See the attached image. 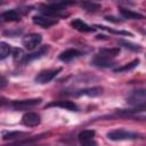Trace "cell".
Here are the masks:
<instances>
[{"instance_id":"29","label":"cell","mask_w":146,"mask_h":146,"mask_svg":"<svg viewBox=\"0 0 146 146\" xmlns=\"http://www.w3.org/2000/svg\"><path fill=\"white\" fill-rule=\"evenodd\" d=\"M5 86H6V79H5V76H2V78H1V86H0V87L3 88Z\"/></svg>"},{"instance_id":"23","label":"cell","mask_w":146,"mask_h":146,"mask_svg":"<svg viewBox=\"0 0 146 146\" xmlns=\"http://www.w3.org/2000/svg\"><path fill=\"white\" fill-rule=\"evenodd\" d=\"M10 51H11V48L8 43H6L3 41L0 42V58L1 59H5L10 54Z\"/></svg>"},{"instance_id":"6","label":"cell","mask_w":146,"mask_h":146,"mask_svg":"<svg viewBox=\"0 0 146 146\" xmlns=\"http://www.w3.org/2000/svg\"><path fill=\"white\" fill-rule=\"evenodd\" d=\"M42 41V36L39 33H30L27 35H25L22 40V43L24 46L25 49L27 50H33L35 49Z\"/></svg>"},{"instance_id":"26","label":"cell","mask_w":146,"mask_h":146,"mask_svg":"<svg viewBox=\"0 0 146 146\" xmlns=\"http://www.w3.org/2000/svg\"><path fill=\"white\" fill-rule=\"evenodd\" d=\"M25 55H23V51H22V49H19V48H15L14 50H13V57H14V59L15 60H22L23 59V57H24Z\"/></svg>"},{"instance_id":"8","label":"cell","mask_w":146,"mask_h":146,"mask_svg":"<svg viewBox=\"0 0 146 146\" xmlns=\"http://www.w3.org/2000/svg\"><path fill=\"white\" fill-rule=\"evenodd\" d=\"M78 140L81 146H97L94 130H82L78 136Z\"/></svg>"},{"instance_id":"19","label":"cell","mask_w":146,"mask_h":146,"mask_svg":"<svg viewBox=\"0 0 146 146\" xmlns=\"http://www.w3.org/2000/svg\"><path fill=\"white\" fill-rule=\"evenodd\" d=\"M26 131H2L3 140H13V139H22L24 136H27Z\"/></svg>"},{"instance_id":"11","label":"cell","mask_w":146,"mask_h":146,"mask_svg":"<svg viewBox=\"0 0 146 146\" xmlns=\"http://www.w3.org/2000/svg\"><path fill=\"white\" fill-rule=\"evenodd\" d=\"M41 122V116L36 112H27L22 117V123L25 127H36Z\"/></svg>"},{"instance_id":"22","label":"cell","mask_w":146,"mask_h":146,"mask_svg":"<svg viewBox=\"0 0 146 146\" xmlns=\"http://www.w3.org/2000/svg\"><path fill=\"white\" fill-rule=\"evenodd\" d=\"M99 52H100L102 56H105L107 58H112V57H115L116 55H119L120 49L119 48H110V49L108 48H103V49L99 50Z\"/></svg>"},{"instance_id":"27","label":"cell","mask_w":146,"mask_h":146,"mask_svg":"<svg viewBox=\"0 0 146 146\" xmlns=\"http://www.w3.org/2000/svg\"><path fill=\"white\" fill-rule=\"evenodd\" d=\"M96 27H100L105 31H108V32H112V33H115V34H122V35H131L130 33L125 32V31H115V30H112V29H108L106 26H99V25H96Z\"/></svg>"},{"instance_id":"7","label":"cell","mask_w":146,"mask_h":146,"mask_svg":"<svg viewBox=\"0 0 146 146\" xmlns=\"http://www.w3.org/2000/svg\"><path fill=\"white\" fill-rule=\"evenodd\" d=\"M50 132H42V133H39L36 136H32V137H26V138H22L15 143H11L7 146H33L36 141L43 139V138H47V136H49Z\"/></svg>"},{"instance_id":"18","label":"cell","mask_w":146,"mask_h":146,"mask_svg":"<svg viewBox=\"0 0 146 146\" xmlns=\"http://www.w3.org/2000/svg\"><path fill=\"white\" fill-rule=\"evenodd\" d=\"M146 111V102L139 104V105H136V106H132L131 108L129 110H121L117 112L119 115H132V114H137V113H140V112H145Z\"/></svg>"},{"instance_id":"21","label":"cell","mask_w":146,"mask_h":146,"mask_svg":"<svg viewBox=\"0 0 146 146\" xmlns=\"http://www.w3.org/2000/svg\"><path fill=\"white\" fill-rule=\"evenodd\" d=\"M139 64V59H133L132 62H130V63H127L125 65H122V66H120V67H116V68H114V72L115 73H122V72H128V71H131V70H133L137 65Z\"/></svg>"},{"instance_id":"4","label":"cell","mask_w":146,"mask_h":146,"mask_svg":"<svg viewBox=\"0 0 146 146\" xmlns=\"http://www.w3.org/2000/svg\"><path fill=\"white\" fill-rule=\"evenodd\" d=\"M60 71H62L60 67H58V68H51V70H43V71H41V72H39L36 74V76L34 78V81L36 83H40V84L48 83L51 80H54L56 78V75Z\"/></svg>"},{"instance_id":"14","label":"cell","mask_w":146,"mask_h":146,"mask_svg":"<svg viewBox=\"0 0 146 146\" xmlns=\"http://www.w3.org/2000/svg\"><path fill=\"white\" fill-rule=\"evenodd\" d=\"M91 64H92L94 66H97V67L108 68V67H113L115 63H114L111 58H107V57H105V56L98 55V56H95V57L92 58Z\"/></svg>"},{"instance_id":"3","label":"cell","mask_w":146,"mask_h":146,"mask_svg":"<svg viewBox=\"0 0 146 146\" xmlns=\"http://www.w3.org/2000/svg\"><path fill=\"white\" fill-rule=\"evenodd\" d=\"M41 98H30V99H21V100H14L9 104V106L15 111H23L31 107H34L39 104H41Z\"/></svg>"},{"instance_id":"16","label":"cell","mask_w":146,"mask_h":146,"mask_svg":"<svg viewBox=\"0 0 146 146\" xmlns=\"http://www.w3.org/2000/svg\"><path fill=\"white\" fill-rule=\"evenodd\" d=\"M71 26L74 27L76 31L79 32H83V33H89V32H94L96 29L95 27H91L90 25H88L86 22H83L82 19L80 18H75L71 22Z\"/></svg>"},{"instance_id":"20","label":"cell","mask_w":146,"mask_h":146,"mask_svg":"<svg viewBox=\"0 0 146 146\" xmlns=\"http://www.w3.org/2000/svg\"><path fill=\"white\" fill-rule=\"evenodd\" d=\"M120 14L122 15L123 18H127V19H143V18H145L144 15H141L137 11H133L131 9H127V8H121Z\"/></svg>"},{"instance_id":"12","label":"cell","mask_w":146,"mask_h":146,"mask_svg":"<svg viewBox=\"0 0 146 146\" xmlns=\"http://www.w3.org/2000/svg\"><path fill=\"white\" fill-rule=\"evenodd\" d=\"M46 107H60L67 111H72V112H78L79 107L78 105L72 102V100H57V102H51L49 104H47Z\"/></svg>"},{"instance_id":"5","label":"cell","mask_w":146,"mask_h":146,"mask_svg":"<svg viewBox=\"0 0 146 146\" xmlns=\"http://www.w3.org/2000/svg\"><path fill=\"white\" fill-rule=\"evenodd\" d=\"M66 95L73 96V97H80V96H89V97H96L103 94L102 87H91V88H84V89H76L72 91H66Z\"/></svg>"},{"instance_id":"13","label":"cell","mask_w":146,"mask_h":146,"mask_svg":"<svg viewBox=\"0 0 146 146\" xmlns=\"http://www.w3.org/2000/svg\"><path fill=\"white\" fill-rule=\"evenodd\" d=\"M33 23L41 26V27H44V29H48L55 24H57V19L55 18H51V17H48V16H44V15H36L32 18Z\"/></svg>"},{"instance_id":"17","label":"cell","mask_w":146,"mask_h":146,"mask_svg":"<svg viewBox=\"0 0 146 146\" xmlns=\"http://www.w3.org/2000/svg\"><path fill=\"white\" fill-rule=\"evenodd\" d=\"M0 18L2 22H18L21 19V14L16 9H10V10L3 11L0 15Z\"/></svg>"},{"instance_id":"15","label":"cell","mask_w":146,"mask_h":146,"mask_svg":"<svg viewBox=\"0 0 146 146\" xmlns=\"http://www.w3.org/2000/svg\"><path fill=\"white\" fill-rule=\"evenodd\" d=\"M82 55V52L78 49H74V48H70V49H66L65 51L60 52V55L58 56L59 60L62 62H71L78 57H80Z\"/></svg>"},{"instance_id":"10","label":"cell","mask_w":146,"mask_h":146,"mask_svg":"<svg viewBox=\"0 0 146 146\" xmlns=\"http://www.w3.org/2000/svg\"><path fill=\"white\" fill-rule=\"evenodd\" d=\"M49 51V46H42V47H40L36 51H34V52H32V54H27V55H25L24 57H23V59L21 60V63L22 64H29L30 62H32V60H34V59H39V58H41V57H43L44 55H47V52Z\"/></svg>"},{"instance_id":"25","label":"cell","mask_w":146,"mask_h":146,"mask_svg":"<svg viewBox=\"0 0 146 146\" xmlns=\"http://www.w3.org/2000/svg\"><path fill=\"white\" fill-rule=\"evenodd\" d=\"M121 43L123 44L124 48H129L131 50H135V51H139L141 50V47L139 44H133V43H130V42H127V41H121Z\"/></svg>"},{"instance_id":"28","label":"cell","mask_w":146,"mask_h":146,"mask_svg":"<svg viewBox=\"0 0 146 146\" xmlns=\"http://www.w3.org/2000/svg\"><path fill=\"white\" fill-rule=\"evenodd\" d=\"M21 32H22V31H18V30H16V31H6L5 34H8L9 36H15V34H17V33L19 34Z\"/></svg>"},{"instance_id":"24","label":"cell","mask_w":146,"mask_h":146,"mask_svg":"<svg viewBox=\"0 0 146 146\" xmlns=\"http://www.w3.org/2000/svg\"><path fill=\"white\" fill-rule=\"evenodd\" d=\"M80 6L87 11H97L98 9H100V5L96 2H81Z\"/></svg>"},{"instance_id":"1","label":"cell","mask_w":146,"mask_h":146,"mask_svg":"<svg viewBox=\"0 0 146 146\" xmlns=\"http://www.w3.org/2000/svg\"><path fill=\"white\" fill-rule=\"evenodd\" d=\"M71 3L68 2H51V3H47L44 6H42L40 8V11L42 13V15L55 18V17H63V16H67L68 13H66L65 7L68 6Z\"/></svg>"},{"instance_id":"2","label":"cell","mask_w":146,"mask_h":146,"mask_svg":"<svg viewBox=\"0 0 146 146\" xmlns=\"http://www.w3.org/2000/svg\"><path fill=\"white\" fill-rule=\"evenodd\" d=\"M107 138L110 140L113 141H122V140H138L143 138V135L135 132V131H130V130H125V129H115V130H111L106 133Z\"/></svg>"},{"instance_id":"9","label":"cell","mask_w":146,"mask_h":146,"mask_svg":"<svg viewBox=\"0 0 146 146\" xmlns=\"http://www.w3.org/2000/svg\"><path fill=\"white\" fill-rule=\"evenodd\" d=\"M146 102V89H138V90H133L128 97H127V103L129 105L136 106L139 105L141 103Z\"/></svg>"}]
</instances>
